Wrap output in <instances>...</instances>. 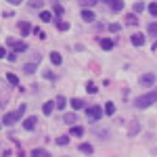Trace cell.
Wrapping results in <instances>:
<instances>
[{
    "mask_svg": "<svg viewBox=\"0 0 157 157\" xmlns=\"http://www.w3.org/2000/svg\"><path fill=\"white\" fill-rule=\"evenodd\" d=\"M153 103H157V88H153V90H149V92L134 98V107H138V109H147V107H151Z\"/></svg>",
    "mask_w": 157,
    "mask_h": 157,
    "instance_id": "1",
    "label": "cell"
},
{
    "mask_svg": "<svg viewBox=\"0 0 157 157\" xmlns=\"http://www.w3.org/2000/svg\"><path fill=\"white\" fill-rule=\"evenodd\" d=\"M86 115L92 121H98L103 115V109H101V105H90V107H86Z\"/></svg>",
    "mask_w": 157,
    "mask_h": 157,
    "instance_id": "2",
    "label": "cell"
},
{
    "mask_svg": "<svg viewBox=\"0 0 157 157\" xmlns=\"http://www.w3.org/2000/svg\"><path fill=\"white\" fill-rule=\"evenodd\" d=\"M6 44H9L15 52H25V50H27V44L21 42V40H15V38H9V40H6Z\"/></svg>",
    "mask_w": 157,
    "mask_h": 157,
    "instance_id": "3",
    "label": "cell"
},
{
    "mask_svg": "<svg viewBox=\"0 0 157 157\" xmlns=\"http://www.w3.org/2000/svg\"><path fill=\"white\" fill-rule=\"evenodd\" d=\"M101 2H103V4H107L109 11H113V13L124 11V0H101Z\"/></svg>",
    "mask_w": 157,
    "mask_h": 157,
    "instance_id": "4",
    "label": "cell"
},
{
    "mask_svg": "<svg viewBox=\"0 0 157 157\" xmlns=\"http://www.w3.org/2000/svg\"><path fill=\"white\" fill-rule=\"evenodd\" d=\"M155 73H143V75H140V84L143 86H147V88H151V86L155 84Z\"/></svg>",
    "mask_w": 157,
    "mask_h": 157,
    "instance_id": "5",
    "label": "cell"
},
{
    "mask_svg": "<svg viewBox=\"0 0 157 157\" xmlns=\"http://www.w3.org/2000/svg\"><path fill=\"white\" fill-rule=\"evenodd\" d=\"M36 124H38L36 115H29V117H25V120H23V128L27 130V132H32V130H36Z\"/></svg>",
    "mask_w": 157,
    "mask_h": 157,
    "instance_id": "6",
    "label": "cell"
},
{
    "mask_svg": "<svg viewBox=\"0 0 157 157\" xmlns=\"http://www.w3.org/2000/svg\"><path fill=\"white\" fill-rule=\"evenodd\" d=\"M15 121H19V115H17V113H6V115L2 117V124H4V126H13Z\"/></svg>",
    "mask_w": 157,
    "mask_h": 157,
    "instance_id": "7",
    "label": "cell"
},
{
    "mask_svg": "<svg viewBox=\"0 0 157 157\" xmlns=\"http://www.w3.org/2000/svg\"><path fill=\"white\" fill-rule=\"evenodd\" d=\"M82 19H84L86 23H92V21L97 19V15L90 11V9H82Z\"/></svg>",
    "mask_w": 157,
    "mask_h": 157,
    "instance_id": "8",
    "label": "cell"
},
{
    "mask_svg": "<svg viewBox=\"0 0 157 157\" xmlns=\"http://www.w3.org/2000/svg\"><path fill=\"white\" fill-rule=\"evenodd\" d=\"M130 42H132L134 46H143V44H145V36H143V34H132V36H130Z\"/></svg>",
    "mask_w": 157,
    "mask_h": 157,
    "instance_id": "9",
    "label": "cell"
},
{
    "mask_svg": "<svg viewBox=\"0 0 157 157\" xmlns=\"http://www.w3.org/2000/svg\"><path fill=\"white\" fill-rule=\"evenodd\" d=\"M98 42H101V48H103V50H111V48H113V44H115L111 38H101Z\"/></svg>",
    "mask_w": 157,
    "mask_h": 157,
    "instance_id": "10",
    "label": "cell"
},
{
    "mask_svg": "<svg viewBox=\"0 0 157 157\" xmlns=\"http://www.w3.org/2000/svg\"><path fill=\"white\" fill-rule=\"evenodd\" d=\"M19 32H21V36H29V32H32V25L27 23V21H19Z\"/></svg>",
    "mask_w": 157,
    "mask_h": 157,
    "instance_id": "11",
    "label": "cell"
},
{
    "mask_svg": "<svg viewBox=\"0 0 157 157\" xmlns=\"http://www.w3.org/2000/svg\"><path fill=\"white\" fill-rule=\"evenodd\" d=\"M69 105H71V109L73 111H80V109H84V101H82V98H71V101H69Z\"/></svg>",
    "mask_w": 157,
    "mask_h": 157,
    "instance_id": "12",
    "label": "cell"
},
{
    "mask_svg": "<svg viewBox=\"0 0 157 157\" xmlns=\"http://www.w3.org/2000/svg\"><path fill=\"white\" fill-rule=\"evenodd\" d=\"M52 111H55V103H52V101H48V103L42 105V113H44V115H50Z\"/></svg>",
    "mask_w": 157,
    "mask_h": 157,
    "instance_id": "13",
    "label": "cell"
},
{
    "mask_svg": "<svg viewBox=\"0 0 157 157\" xmlns=\"http://www.w3.org/2000/svg\"><path fill=\"white\" fill-rule=\"evenodd\" d=\"M63 121H65L67 126H73V124L78 121V117H75V113H65V115H63Z\"/></svg>",
    "mask_w": 157,
    "mask_h": 157,
    "instance_id": "14",
    "label": "cell"
},
{
    "mask_svg": "<svg viewBox=\"0 0 157 157\" xmlns=\"http://www.w3.org/2000/svg\"><path fill=\"white\" fill-rule=\"evenodd\" d=\"M126 25H138V17L134 15V13H130V15H126Z\"/></svg>",
    "mask_w": 157,
    "mask_h": 157,
    "instance_id": "15",
    "label": "cell"
},
{
    "mask_svg": "<svg viewBox=\"0 0 157 157\" xmlns=\"http://www.w3.org/2000/svg\"><path fill=\"white\" fill-rule=\"evenodd\" d=\"M55 107H57V109H65V107H67V101H65V97H63V94H59V97H57Z\"/></svg>",
    "mask_w": 157,
    "mask_h": 157,
    "instance_id": "16",
    "label": "cell"
},
{
    "mask_svg": "<svg viewBox=\"0 0 157 157\" xmlns=\"http://www.w3.org/2000/svg\"><path fill=\"white\" fill-rule=\"evenodd\" d=\"M78 149H80V151H82V153H86V155H90V153H92V151H94V149H92V145H90V143H82V145L78 147Z\"/></svg>",
    "mask_w": 157,
    "mask_h": 157,
    "instance_id": "17",
    "label": "cell"
},
{
    "mask_svg": "<svg viewBox=\"0 0 157 157\" xmlns=\"http://www.w3.org/2000/svg\"><path fill=\"white\" fill-rule=\"evenodd\" d=\"M147 32H149V36H151V38H157V21H153V23H149V27H147Z\"/></svg>",
    "mask_w": 157,
    "mask_h": 157,
    "instance_id": "18",
    "label": "cell"
},
{
    "mask_svg": "<svg viewBox=\"0 0 157 157\" xmlns=\"http://www.w3.org/2000/svg\"><path fill=\"white\" fill-rule=\"evenodd\" d=\"M50 63H52V65H61V63H63L59 52H50Z\"/></svg>",
    "mask_w": 157,
    "mask_h": 157,
    "instance_id": "19",
    "label": "cell"
},
{
    "mask_svg": "<svg viewBox=\"0 0 157 157\" xmlns=\"http://www.w3.org/2000/svg\"><path fill=\"white\" fill-rule=\"evenodd\" d=\"M32 155H34V157H48L50 153L46 151V149H34V151H32Z\"/></svg>",
    "mask_w": 157,
    "mask_h": 157,
    "instance_id": "20",
    "label": "cell"
},
{
    "mask_svg": "<svg viewBox=\"0 0 157 157\" xmlns=\"http://www.w3.org/2000/svg\"><path fill=\"white\" fill-rule=\"evenodd\" d=\"M71 134H73V136H84V128L73 124V126H71Z\"/></svg>",
    "mask_w": 157,
    "mask_h": 157,
    "instance_id": "21",
    "label": "cell"
},
{
    "mask_svg": "<svg viewBox=\"0 0 157 157\" xmlns=\"http://www.w3.org/2000/svg\"><path fill=\"white\" fill-rule=\"evenodd\" d=\"M105 113H107V115H113V113H115V103H111V101L105 103Z\"/></svg>",
    "mask_w": 157,
    "mask_h": 157,
    "instance_id": "22",
    "label": "cell"
},
{
    "mask_svg": "<svg viewBox=\"0 0 157 157\" xmlns=\"http://www.w3.org/2000/svg\"><path fill=\"white\" fill-rule=\"evenodd\" d=\"M42 4H44L42 0H29V9H32V11H34V9L40 11V9H42Z\"/></svg>",
    "mask_w": 157,
    "mask_h": 157,
    "instance_id": "23",
    "label": "cell"
},
{
    "mask_svg": "<svg viewBox=\"0 0 157 157\" xmlns=\"http://www.w3.org/2000/svg\"><path fill=\"white\" fill-rule=\"evenodd\" d=\"M6 80H9V84H13V86H19V78H17L15 73H6Z\"/></svg>",
    "mask_w": 157,
    "mask_h": 157,
    "instance_id": "24",
    "label": "cell"
},
{
    "mask_svg": "<svg viewBox=\"0 0 157 157\" xmlns=\"http://www.w3.org/2000/svg\"><path fill=\"white\" fill-rule=\"evenodd\" d=\"M40 19H42V21H55L50 11H42V13H40Z\"/></svg>",
    "mask_w": 157,
    "mask_h": 157,
    "instance_id": "25",
    "label": "cell"
},
{
    "mask_svg": "<svg viewBox=\"0 0 157 157\" xmlns=\"http://www.w3.org/2000/svg\"><path fill=\"white\" fill-rule=\"evenodd\" d=\"M140 130V126H138V121H134L132 126H130V130H128V136H134V134H138Z\"/></svg>",
    "mask_w": 157,
    "mask_h": 157,
    "instance_id": "26",
    "label": "cell"
},
{
    "mask_svg": "<svg viewBox=\"0 0 157 157\" xmlns=\"http://www.w3.org/2000/svg\"><path fill=\"white\" fill-rule=\"evenodd\" d=\"M57 29H59V32H67V29H69V23H67V21H57Z\"/></svg>",
    "mask_w": 157,
    "mask_h": 157,
    "instance_id": "27",
    "label": "cell"
},
{
    "mask_svg": "<svg viewBox=\"0 0 157 157\" xmlns=\"http://www.w3.org/2000/svg\"><path fill=\"white\" fill-rule=\"evenodd\" d=\"M23 71L25 73H34V71H36V61H34V63H25Z\"/></svg>",
    "mask_w": 157,
    "mask_h": 157,
    "instance_id": "28",
    "label": "cell"
},
{
    "mask_svg": "<svg viewBox=\"0 0 157 157\" xmlns=\"http://www.w3.org/2000/svg\"><path fill=\"white\" fill-rule=\"evenodd\" d=\"M86 90H88V94H97V84H94V82H88V84H86Z\"/></svg>",
    "mask_w": 157,
    "mask_h": 157,
    "instance_id": "29",
    "label": "cell"
},
{
    "mask_svg": "<svg viewBox=\"0 0 157 157\" xmlns=\"http://www.w3.org/2000/svg\"><path fill=\"white\" fill-rule=\"evenodd\" d=\"M55 143H57L59 147H65V145H69V138H67V136H59Z\"/></svg>",
    "mask_w": 157,
    "mask_h": 157,
    "instance_id": "30",
    "label": "cell"
},
{
    "mask_svg": "<svg viewBox=\"0 0 157 157\" xmlns=\"http://www.w3.org/2000/svg\"><path fill=\"white\" fill-rule=\"evenodd\" d=\"M97 2H98V0H82V6H84V9H92Z\"/></svg>",
    "mask_w": 157,
    "mask_h": 157,
    "instance_id": "31",
    "label": "cell"
},
{
    "mask_svg": "<svg viewBox=\"0 0 157 157\" xmlns=\"http://www.w3.org/2000/svg\"><path fill=\"white\" fill-rule=\"evenodd\" d=\"M145 11V2H134V13Z\"/></svg>",
    "mask_w": 157,
    "mask_h": 157,
    "instance_id": "32",
    "label": "cell"
},
{
    "mask_svg": "<svg viewBox=\"0 0 157 157\" xmlns=\"http://www.w3.org/2000/svg\"><path fill=\"white\" fill-rule=\"evenodd\" d=\"M25 109H27V105H19V109H17V111H15V113H17V115H19V120H21V117H23Z\"/></svg>",
    "mask_w": 157,
    "mask_h": 157,
    "instance_id": "33",
    "label": "cell"
},
{
    "mask_svg": "<svg viewBox=\"0 0 157 157\" xmlns=\"http://www.w3.org/2000/svg\"><path fill=\"white\" fill-rule=\"evenodd\" d=\"M120 29H121V27L117 23H111V25H109V32H113V34H120Z\"/></svg>",
    "mask_w": 157,
    "mask_h": 157,
    "instance_id": "34",
    "label": "cell"
},
{
    "mask_svg": "<svg viewBox=\"0 0 157 157\" xmlns=\"http://www.w3.org/2000/svg\"><path fill=\"white\" fill-rule=\"evenodd\" d=\"M149 13H151L153 17H157V4H153V2H151V4H149Z\"/></svg>",
    "mask_w": 157,
    "mask_h": 157,
    "instance_id": "35",
    "label": "cell"
},
{
    "mask_svg": "<svg viewBox=\"0 0 157 157\" xmlns=\"http://www.w3.org/2000/svg\"><path fill=\"white\" fill-rule=\"evenodd\" d=\"M63 11H65V9H63L61 4H55V13H57V15H63Z\"/></svg>",
    "mask_w": 157,
    "mask_h": 157,
    "instance_id": "36",
    "label": "cell"
},
{
    "mask_svg": "<svg viewBox=\"0 0 157 157\" xmlns=\"http://www.w3.org/2000/svg\"><path fill=\"white\" fill-rule=\"evenodd\" d=\"M6 59L11 61V63H15V61H17V52H13V55H9V57H6Z\"/></svg>",
    "mask_w": 157,
    "mask_h": 157,
    "instance_id": "37",
    "label": "cell"
},
{
    "mask_svg": "<svg viewBox=\"0 0 157 157\" xmlns=\"http://www.w3.org/2000/svg\"><path fill=\"white\" fill-rule=\"evenodd\" d=\"M4 57H6V50H4L2 46H0V59H4Z\"/></svg>",
    "mask_w": 157,
    "mask_h": 157,
    "instance_id": "38",
    "label": "cell"
},
{
    "mask_svg": "<svg viewBox=\"0 0 157 157\" xmlns=\"http://www.w3.org/2000/svg\"><path fill=\"white\" fill-rule=\"evenodd\" d=\"M6 2H11V4H21L23 0H6Z\"/></svg>",
    "mask_w": 157,
    "mask_h": 157,
    "instance_id": "39",
    "label": "cell"
}]
</instances>
